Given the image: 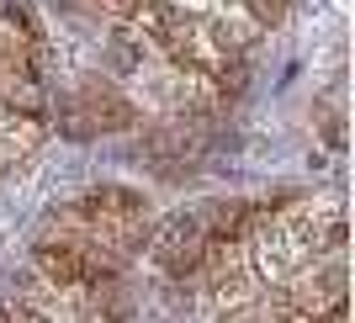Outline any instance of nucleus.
<instances>
[{
    "mask_svg": "<svg viewBox=\"0 0 355 323\" xmlns=\"http://www.w3.org/2000/svg\"><path fill=\"white\" fill-rule=\"evenodd\" d=\"M74 101H80L74 112L96 117V128H101V132H117V128H128V122H133V106L122 101V96H117L112 85H101V80H85Z\"/></svg>",
    "mask_w": 355,
    "mask_h": 323,
    "instance_id": "f257e3e1",
    "label": "nucleus"
}]
</instances>
